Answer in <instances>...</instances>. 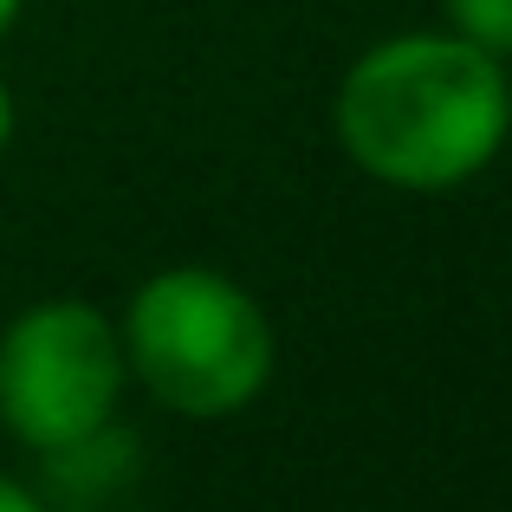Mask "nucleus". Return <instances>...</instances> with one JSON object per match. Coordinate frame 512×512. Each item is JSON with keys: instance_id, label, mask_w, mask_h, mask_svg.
Instances as JSON below:
<instances>
[{"instance_id": "1", "label": "nucleus", "mask_w": 512, "mask_h": 512, "mask_svg": "<svg viewBox=\"0 0 512 512\" xmlns=\"http://www.w3.org/2000/svg\"><path fill=\"white\" fill-rule=\"evenodd\" d=\"M331 137L350 169L396 195H454L512 143V72L448 26L389 33L338 78Z\"/></svg>"}, {"instance_id": "2", "label": "nucleus", "mask_w": 512, "mask_h": 512, "mask_svg": "<svg viewBox=\"0 0 512 512\" xmlns=\"http://www.w3.org/2000/svg\"><path fill=\"white\" fill-rule=\"evenodd\" d=\"M124 363L143 396L163 402L182 422H227L266 396L279 363V338L253 286L221 266H163L130 292Z\"/></svg>"}, {"instance_id": "3", "label": "nucleus", "mask_w": 512, "mask_h": 512, "mask_svg": "<svg viewBox=\"0 0 512 512\" xmlns=\"http://www.w3.org/2000/svg\"><path fill=\"white\" fill-rule=\"evenodd\" d=\"M130 363L117 318L91 299H39L0 331V428L33 454H59L117 428Z\"/></svg>"}, {"instance_id": "4", "label": "nucleus", "mask_w": 512, "mask_h": 512, "mask_svg": "<svg viewBox=\"0 0 512 512\" xmlns=\"http://www.w3.org/2000/svg\"><path fill=\"white\" fill-rule=\"evenodd\" d=\"M441 20L467 46H480V52L512 65V0H441Z\"/></svg>"}, {"instance_id": "5", "label": "nucleus", "mask_w": 512, "mask_h": 512, "mask_svg": "<svg viewBox=\"0 0 512 512\" xmlns=\"http://www.w3.org/2000/svg\"><path fill=\"white\" fill-rule=\"evenodd\" d=\"M0 512H52L46 500H39L26 480H13V474H0Z\"/></svg>"}, {"instance_id": "6", "label": "nucleus", "mask_w": 512, "mask_h": 512, "mask_svg": "<svg viewBox=\"0 0 512 512\" xmlns=\"http://www.w3.org/2000/svg\"><path fill=\"white\" fill-rule=\"evenodd\" d=\"M13 124H20V111H13V91H7V78H0V156H7V143H13Z\"/></svg>"}, {"instance_id": "7", "label": "nucleus", "mask_w": 512, "mask_h": 512, "mask_svg": "<svg viewBox=\"0 0 512 512\" xmlns=\"http://www.w3.org/2000/svg\"><path fill=\"white\" fill-rule=\"evenodd\" d=\"M20 13H26V0H0V39L20 26Z\"/></svg>"}]
</instances>
